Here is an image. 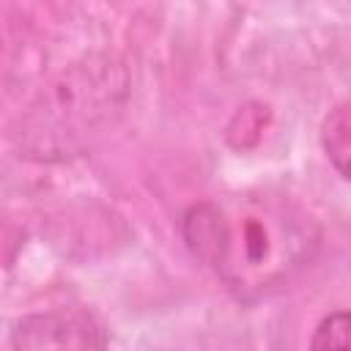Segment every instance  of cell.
<instances>
[{
  "label": "cell",
  "instance_id": "obj_1",
  "mask_svg": "<svg viewBox=\"0 0 351 351\" xmlns=\"http://www.w3.org/2000/svg\"><path fill=\"white\" fill-rule=\"evenodd\" d=\"M181 233L189 252L241 296L288 280L318 244L313 222L296 206L266 195L195 203L181 219Z\"/></svg>",
  "mask_w": 351,
  "mask_h": 351
},
{
  "label": "cell",
  "instance_id": "obj_2",
  "mask_svg": "<svg viewBox=\"0 0 351 351\" xmlns=\"http://www.w3.org/2000/svg\"><path fill=\"white\" fill-rule=\"evenodd\" d=\"M11 343L16 348L38 351V348H96L104 346L107 337L96 326L90 315L82 313H44L27 315L16 324Z\"/></svg>",
  "mask_w": 351,
  "mask_h": 351
},
{
  "label": "cell",
  "instance_id": "obj_3",
  "mask_svg": "<svg viewBox=\"0 0 351 351\" xmlns=\"http://www.w3.org/2000/svg\"><path fill=\"white\" fill-rule=\"evenodd\" d=\"M321 145L332 167L351 181V101L335 104L321 123Z\"/></svg>",
  "mask_w": 351,
  "mask_h": 351
},
{
  "label": "cell",
  "instance_id": "obj_4",
  "mask_svg": "<svg viewBox=\"0 0 351 351\" xmlns=\"http://www.w3.org/2000/svg\"><path fill=\"white\" fill-rule=\"evenodd\" d=\"M310 346L315 351H351V310H337L321 318Z\"/></svg>",
  "mask_w": 351,
  "mask_h": 351
}]
</instances>
